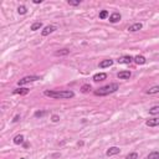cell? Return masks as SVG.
<instances>
[{
  "instance_id": "cell-1",
  "label": "cell",
  "mask_w": 159,
  "mask_h": 159,
  "mask_svg": "<svg viewBox=\"0 0 159 159\" xmlns=\"http://www.w3.org/2000/svg\"><path fill=\"white\" fill-rule=\"evenodd\" d=\"M44 94L52 100H70L75 97V92L71 90H45Z\"/></svg>"
},
{
  "instance_id": "cell-2",
  "label": "cell",
  "mask_w": 159,
  "mask_h": 159,
  "mask_svg": "<svg viewBox=\"0 0 159 159\" xmlns=\"http://www.w3.org/2000/svg\"><path fill=\"white\" fill-rule=\"evenodd\" d=\"M117 90H119V84L113 82V83L106 84V86L96 90L94 91V94H96V96H108V94H111V93H114Z\"/></svg>"
},
{
  "instance_id": "cell-3",
  "label": "cell",
  "mask_w": 159,
  "mask_h": 159,
  "mask_svg": "<svg viewBox=\"0 0 159 159\" xmlns=\"http://www.w3.org/2000/svg\"><path fill=\"white\" fill-rule=\"evenodd\" d=\"M39 80H41L40 76L30 75V76H25V77H23L21 80H19L17 84H19V86H24V84H27V83H30V82H35V81H39Z\"/></svg>"
},
{
  "instance_id": "cell-4",
  "label": "cell",
  "mask_w": 159,
  "mask_h": 159,
  "mask_svg": "<svg viewBox=\"0 0 159 159\" xmlns=\"http://www.w3.org/2000/svg\"><path fill=\"white\" fill-rule=\"evenodd\" d=\"M134 61V57L133 56H129V55H124V56H121L117 62L121 63V65H129V63H132Z\"/></svg>"
},
{
  "instance_id": "cell-5",
  "label": "cell",
  "mask_w": 159,
  "mask_h": 159,
  "mask_svg": "<svg viewBox=\"0 0 159 159\" xmlns=\"http://www.w3.org/2000/svg\"><path fill=\"white\" fill-rule=\"evenodd\" d=\"M56 30H57V27H56L55 25H47V26H45L44 29H42V31H41V35H42V36H49L50 34L55 33Z\"/></svg>"
},
{
  "instance_id": "cell-6",
  "label": "cell",
  "mask_w": 159,
  "mask_h": 159,
  "mask_svg": "<svg viewBox=\"0 0 159 159\" xmlns=\"http://www.w3.org/2000/svg\"><path fill=\"white\" fill-rule=\"evenodd\" d=\"M121 19H122V15L119 13H117V11H114V13H112L110 15V23L116 24V23H118V21H121Z\"/></svg>"
},
{
  "instance_id": "cell-7",
  "label": "cell",
  "mask_w": 159,
  "mask_h": 159,
  "mask_svg": "<svg viewBox=\"0 0 159 159\" xmlns=\"http://www.w3.org/2000/svg\"><path fill=\"white\" fill-rule=\"evenodd\" d=\"M114 63V61L113 60H111V59H106V60H102L101 62H100V68H107V67H111L112 65Z\"/></svg>"
},
{
  "instance_id": "cell-8",
  "label": "cell",
  "mask_w": 159,
  "mask_h": 159,
  "mask_svg": "<svg viewBox=\"0 0 159 159\" xmlns=\"http://www.w3.org/2000/svg\"><path fill=\"white\" fill-rule=\"evenodd\" d=\"M121 153V149L118 147H111L110 149H107V152H106V155L107 157H112V155H117Z\"/></svg>"
},
{
  "instance_id": "cell-9",
  "label": "cell",
  "mask_w": 159,
  "mask_h": 159,
  "mask_svg": "<svg viewBox=\"0 0 159 159\" xmlns=\"http://www.w3.org/2000/svg\"><path fill=\"white\" fill-rule=\"evenodd\" d=\"M104 80H107V73H104V72L96 73V75L93 76V81L94 82H101V81H104Z\"/></svg>"
},
{
  "instance_id": "cell-10",
  "label": "cell",
  "mask_w": 159,
  "mask_h": 159,
  "mask_svg": "<svg viewBox=\"0 0 159 159\" xmlns=\"http://www.w3.org/2000/svg\"><path fill=\"white\" fill-rule=\"evenodd\" d=\"M142 27H143V24L142 23H134V24H132L128 27V31H131V33H137V31L142 30Z\"/></svg>"
},
{
  "instance_id": "cell-11",
  "label": "cell",
  "mask_w": 159,
  "mask_h": 159,
  "mask_svg": "<svg viewBox=\"0 0 159 159\" xmlns=\"http://www.w3.org/2000/svg\"><path fill=\"white\" fill-rule=\"evenodd\" d=\"M132 76V73L131 71H121L117 73V77L119 80H129V77Z\"/></svg>"
},
{
  "instance_id": "cell-12",
  "label": "cell",
  "mask_w": 159,
  "mask_h": 159,
  "mask_svg": "<svg viewBox=\"0 0 159 159\" xmlns=\"http://www.w3.org/2000/svg\"><path fill=\"white\" fill-rule=\"evenodd\" d=\"M145 126L147 127H157V126H159V117L147 119L145 121Z\"/></svg>"
},
{
  "instance_id": "cell-13",
  "label": "cell",
  "mask_w": 159,
  "mask_h": 159,
  "mask_svg": "<svg viewBox=\"0 0 159 159\" xmlns=\"http://www.w3.org/2000/svg\"><path fill=\"white\" fill-rule=\"evenodd\" d=\"M134 62L137 63V65H144V63L147 62V59L143 55H138V56L134 57Z\"/></svg>"
},
{
  "instance_id": "cell-14",
  "label": "cell",
  "mask_w": 159,
  "mask_h": 159,
  "mask_svg": "<svg viewBox=\"0 0 159 159\" xmlns=\"http://www.w3.org/2000/svg\"><path fill=\"white\" fill-rule=\"evenodd\" d=\"M24 139H25V138H24L23 134H17V135L14 137L13 142H14V144H17V145H19V144H23V143H24Z\"/></svg>"
},
{
  "instance_id": "cell-15",
  "label": "cell",
  "mask_w": 159,
  "mask_h": 159,
  "mask_svg": "<svg viewBox=\"0 0 159 159\" xmlns=\"http://www.w3.org/2000/svg\"><path fill=\"white\" fill-rule=\"evenodd\" d=\"M145 93H147V94H157V93H159V84H155V86H153V87H151V88H148V90L145 91Z\"/></svg>"
},
{
  "instance_id": "cell-16",
  "label": "cell",
  "mask_w": 159,
  "mask_h": 159,
  "mask_svg": "<svg viewBox=\"0 0 159 159\" xmlns=\"http://www.w3.org/2000/svg\"><path fill=\"white\" fill-rule=\"evenodd\" d=\"M42 26H44V25H42L41 21H36V23H34L33 25L30 26V30H31V31H36V30L42 29Z\"/></svg>"
},
{
  "instance_id": "cell-17",
  "label": "cell",
  "mask_w": 159,
  "mask_h": 159,
  "mask_svg": "<svg viewBox=\"0 0 159 159\" xmlns=\"http://www.w3.org/2000/svg\"><path fill=\"white\" fill-rule=\"evenodd\" d=\"M29 92H30L29 88H15L14 90V93L15 94H23V96H24V94H27Z\"/></svg>"
},
{
  "instance_id": "cell-18",
  "label": "cell",
  "mask_w": 159,
  "mask_h": 159,
  "mask_svg": "<svg viewBox=\"0 0 159 159\" xmlns=\"http://www.w3.org/2000/svg\"><path fill=\"white\" fill-rule=\"evenodd\" d=\"M148 112H149V114H152V116H157V114H159V104H158V106H153V107H151L149 110H148Z\"/></svg>"
},
{
  "instance_id": "cell-19",
  "label": "cell",
  "mask_w": 159,
  "mask_h": 159,
  "mask_svg": "<svg viewBox=\"0 0 159 159\" xmlns=\"http://www.w3.org/2000/svg\"><path fill=\"white\" fill-rule=\"evenodd\" d=\"M147 159H159V151H153L147 155Z\"/></svg>"
},
{
  "instance_id": "cell-20",
  "label": "cell",
  "mask_w": 159,
  "mask_h": 159,
  "mask_svg": "<svg viewBox=\"0 0 159 159\" xmlns=\"http://www.w3.org/2000/svg\"><path fill=\"white\" fill-rule=\"evenodd\" d=\"M68 54H70V50H67V49H62V50H59L55 52L56 56H66Z\"/></svg>"
},
{
  "instance_id": "cell-21",
  "label": "cell",
  "mask_w": 159,
  "mask_h": 159,
  "mask_svg": "<svg viewBox=\"0 0 159 159\" xmlns=\"http://www.w3.org/2000/svg\"><path fill=\"white\" fill-rule=\"evenodd\" d=\"M110 16V13H108V10H102V11H100L98 14V17L101 20H104V19H107Z\"/></svg>"
},
{
  "instance_id": "cell-22",
  "label": "cell",
  "mask_w": 159,
  "mask_h": 159,
  "mask_svg": "<svg viewBox=\"0 0 159 159\" xmlns=\"http://www.w3.org/2000/svg\"><path fill=\"white\" fill-rule=\"evenodd\" d=\"M17 13H19L20 15H25V14L27 13V8H26L25 5H20V6L17 8Z\"/></svg>"
},
{
  "instance_id": "cell-23",
  "label": "cell",
  "mask_w": 159,
  "mask_h": 159,
  "mask_svg": "<svg viewBox=\"0 0 159 159\" xmlns=\"http://www.w3.org/2000/svg\"><path fill=\"white\" fill-rule=\"evenodd\" d=\"M91 90H92V87H91V84H88V83L83 84V86L81 87V91H82L83 93H88V92H90Z\"/></svg>"
},
{
  "instance_id": "cell-24",
  "label": "cell",
  "mask_w": 159,
  "mask_h": 159,
  "mask_svg": "<svg viewBox=\"0 0 159 159\" xmlns=\"http://www.w3.org/2000/svg\"><path fill=\"white\" fill-rule=\"evenodd\" d=\"M124 159H138V153H137V152H132L129 154H127Z\"/></svg>"
},
{
  "instance_id": "cell-25",
  "label": "cell",
  "mask_w": 159,
  "mask_h": 159,
  "mask_svg": "<svg viewBox=\"0 0 159 159\" xmlns=\"http://www.w3.org/2000/svg\"><path fill=\"white\" fill-rule=\"evenodd\" d=\"M46 114H47L46 111H36L34 116H35L36 118H41V117H44V116H46Z\"/></svg>"
},
{
  "instance_id": "cell-26",
  "label": "cell",
  "mask_w": 159,
  "mask_h": 159,
  "mask_svg": "<svg viewBox=\"0 0 159 159\" xmlns=\"http://www.w3.org/2000/svg\"><path fill=\"white\" fill-rule=\"evenodd\" d=\"M67 4L71 6H78L81 4V0H77V2H73V0H67Z\"/></svg>"
},
{
  "instance_id": "cell-27",
  "label": "cell",
  "mask_w": 159,
  "mask_h": 159,
  "mask_svg": "<svg viewBox=\"0 0 159 159\" xmlns=\"http://www.w3.org/2000/svg\"><path fill=\"white\" fill-rule=\"evenodd\" d=\"M51 121L54 122V123L59 122V121H60V116H57V114H52V116H51Z\"/></svg>"
},
{
  "instance_id": "cell-28",
  "label": "cell",
  "mask_w": 159,
  "mask_h": 159,
  "mask_svg": "<svg viewBox=\"0 0 159 159\" xmlns=\"http://www.w3.org/2000/svg\"><path fill=\"white\" fill-rule=\"evenodd\" d=\"M20 118H21V117H20V114H16L15 117H14V119H13V122H14V123H15V122H19Z\"/></svg>"
},
{
  "instance_id": "cell-29",
  "label": "cell",
  "mask_w": 159,
  "mask_h": 159,
  "mask_svg": "<svg viewBox=\"0 0 159 159\" xmlns=\"http://www.w3.org/2000/svg\"><path fill=\"white\" fill-rule=\"evenodd\" d=\"M42 0H34V4H41Z\"/></svg>"
},
{
  "instance_id": "cell-30",
  "label": "cell",
  "mask_w": 159,
  "mask_h": 159,
  "mask_svg": "<svg viewBox=\"0 0 159 159\" xmlns=\"http://www.w3.org/2000/svg\"><path fill=\"white\" fill-rule=\"evenodd\" d=\"M77 145H78V147H81V145H83V142H82V141H81V142H78V143H77Z\"/></svg>"
}]
</instances>
